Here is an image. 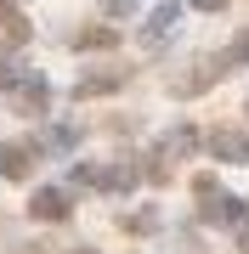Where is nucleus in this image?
Wrapping results in <instances>:
<instances>
[{
	"label": "nucleus",
	"instance_id": "obj_1",
	"mask_svg": "<svg viewBox=\"0 0 249 254\" xmlns=\"http://www.w3.org/2000/svg\"><path fill=\"white\" fill-rule=\"evenodd\" d=\"M28 215H34V220H68L74 209H68V192L63 187H40L34 198H28Z\"/></svg>",
	"mask_w": 249,
	"mask_h": 254
},
{
	"label": "nucleus",
	"instance_id": "obj_2",
	"mask_svg": "<svg viewBox=\"0 0 249 254\" xmlns=\"http://www.w3.org/2000/svg\"><path fill=\"white\" fill-rule=\"evenodd\" d=\"M28 170H34V147L28 141H6L0 147V175H6V181H23Z\"/></svg>",
	"mask_w": 249,
	"mask_h": 254
},
{
	"label": "nucleus",
	"instance_id": "obj_3",
	"mask_svg": "<svg viewBox=\"0 0 249 254\" xmlns=\"http://www.w3.org/2000/svg\"><path fill=\"white\" fill-rule=\"evenodd\" d=\"M210 153L227 158V164H249V141L238 136V130H215V136H210Z\"/></svg>",
	"mask_w": 249,
	"mask_h": 254
},
{
	"label": "nucleus",
	"instance_id": "obj_4",
	"mask_svg": "<svg viewBox=\"0 0 249 254\" xmlns=\"http://www.w3.org/2000/svg\"><path fill=\"white\" fill-rule=\"evenodd\" d=\"M46 102H51V85L40 79V73H28V79L17 85V108L23 113H46Z\"/></svg>",
	"mask_w": 249,
	"mask_h": 254
},
{
	"label": "nucleus",
	"instance_id": "obj_5",
	"mask_svg": "<svg viewBox=\"0 0 249 254\" xmlns=\"http://www.w3.org/2000/svg\"><path fill=\"white\" fill-rule=\"evenodd\" d=\"M193 147H198V130H170V136L165 141H159V153H165V158H187V153H193Z\"/></svg>",
	"mask_w": 249,
	"mask_h": 254
},
{
	"label": "nucleus",
	"instance_id": "obj_6",
	"mask_svg": "<svg viewBox=\"0 0 249 254\" xmlns=\"http://www.w3.org/2000/svg\"><path fill=\"white\" fill-rule=\"evenodd\" d=\"M0 28H6L11 46H23V40H28V17H23L17 6H6V0H0Z\"/></svg>",
	"mask_w": 249,
	"mask_h": 254
},
{
	"label": "nucleus",
	"instance_id": "obj_7",
	"mask_svg": "<svg viewBox=\"0 0 249 254\" xmlns=\"http://www.w3.org/2000/svg\"><path fill=\"white\" fill-rule=\"evenodd\" d=\"M119 85H125V73H91V79L74 85V96H102V91H119Z\"/></svg>",
	"mask_w": 249,
	"mask_h": 254
},
{
	"label": "nucleus",
	"instance_id": "obj_8",
	"mask_svg": "<svg viewBox=\"0 0 249 254\" xmlns=\"http://www.w3.org/2000/svg\"><path fill=\"white\" fill-rule=\"evenodd\" d=\"M204 215L221 220V226H232V220L244 215V203H238V198H221V192H210V209H204Z\"/></svg>",
	"mask_w": 249,
	"mask_h": 254
},
{
	"label": "nucleus",
	"instance_id": "obj_9",
	"mask_svg": "<svg viewBox=\"0 0 249 254\" xmlns=\"http://www.w3.org/2000/svg\"><path fill=\"white\" fill-rule=\"evenodd\" d=\"M170 23H175V6H159V11H153V23H148V40H165V34H170Z\"/></svg>",
	"mask_w": 249,
	"mask_h": 254
},
{
	"label": "nucleus",
	"instance_id": "obj_10",
	"mask_svg": "<svg viewBox=\"0 0 249 254\" xmlns=\"http://www.w3.org/2000/svg\"><path fill=\"white\" fill-rule=\"evenodd\" d=\"M113 40H119L113 28H85V34L74 40V46H80V51H91V46H113Z\"/></svg>",
	"mask_w": 249,
	"mask_h": 254
},
{
	"label": "nucleus",
	"instance_id": "obj_11",
	"mask_svg": "<svg viewBox=\"0 0 249 254\" xmlns=\"http://www.w3.org/2000/svg\"><path fill=\"white\" fill-rule=\"evenodd\" d=\"M142 0H102V11H108V17H125V11H136Z\"/></svg>",
	"mask_w": 249,
	"mask_h": 254
},
{
	"label": "nucleus",
	"instance_id": "obj_12",
	"mask_svg": "<svg viewBox=\"0 0 249 254\" xmlns=\"http://www.w3.org/2000/svg\"><path fill=\"white\" fill-rule=\"evenodd\" d=\"M227 63H249V34H244V40H238V46H232V51L221 57V68H227Z\"/></svg>",
	"mask_w": 249,
	"mask_h": 254
},
{
	"label": "nucleus",
	"instance_id": "obj_13",
	"mask_svg": "<svg viewBox=\"0 0 249 254\" xmlns=\"http://www.w3.org/2000/svg\"><path fill=\"white\" fill-rule=\"evenodd\" d=\"M187 6H198V11H227V0H187Z\"/></svg>",
	"mask_w": 249,
	"mask_h": 254
},
{
	"label": "nucleus",
	"instance_id": "obj_14",
	"mask_svg": "<svg viewBox=\"0 0 249 254\" xmlns=\"http://www.w3.org/2000/svg\"><path fill=\"white\" fill-rule=\"evenodd\" d=\"M0 85H11V73H6V68H0Z\"/></svg>",
	"mask_w": 249,
	"mask_h": 254
},
{
	"label": "nucleus",
	"instance_id": "obj_15",
	"mask_svg": "<svg viewBox=\"0 0 249 254\" xmlns=\"http://www.w3.org/2000/svg\"><path fill=\"white\" fill-rule=\"evenodd\" d=\"M74 254H91V249H74Z\"/></svg>",
	"mask_w": 249,
	"mask_h": 254
}]
</instances>
